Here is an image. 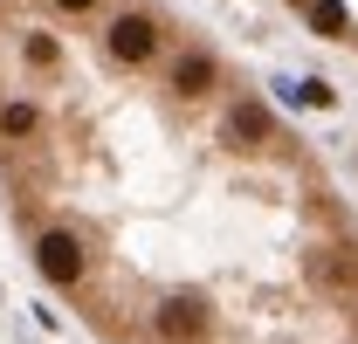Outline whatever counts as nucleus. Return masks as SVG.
<instances>
[{"instance_id":"4","label":"nucleus","mask_w":358,"mask_h":344,"mask_svg":"<svg viewBox=\"0 0 358 344\" xmlns=\"http://www.w3.org/2000/svg\"><path fill=\"white\" fill-rule=\"evenodd\" d=\"M62 7H90V0H62Z\"/></svg>"},{"instance_id":"2","label":"nucleus","mask_w":358,"mask_h":344,"mask_svg":"<svg viewBox=\"0 0 358 344\" xmlns=\"http://www.w3.org/2000/svg\"><path fill=\"white\" fill-rule=\"evenodd\" d=\"M42 275L48 282H76L83 275V255H76L69 234H42Z\"/></svg>"},{"instance_id":"1","label":"nucleus","mask_w":358,"mask_h":344,"mask_svg":"<svg viewBox=\"0 0 358 344\" xmlns=\"http://www.w3.org/2000/svg\"><path fill=\"white\" fill-rule=\"evenodd\" d=\"M110 48H117V55H124V62H145V55H152V48H159V28H152V21H145V14H124V21H117V28H110Z\"/></svg>"},{"instance_id":"3","label":"nucleus","mask_w":358,"mask_h":344,"mask_svg":"<svg viewBox=\"0 0 358 344\" xmlns=\"http://www.w3.org/2000/svg\"><path fill=\"white\" fill-rule=\"evenodd\" d=\"M28 124H35V110H28V103H7V110H0V131H7V138H21Z\"/></svg>"}]
</instances>
